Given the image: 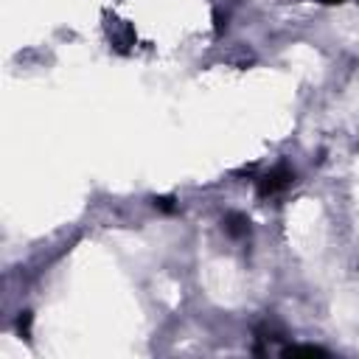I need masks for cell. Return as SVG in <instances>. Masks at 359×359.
<instances>
[{
    "mask_svg": "<svg viewBox=\"0 0 359 359\" xmlns=\"http://www.w3.org/2000/svg\"><path fill=\"white\" fill-rule=\"evenodd\" d=\"M292 180H294V174L289 171V165H275L272 171H266L261 180H258V196H275V194H280L283 188H289L292 185Z\"/></svg>",
    "mask_w": 359,
    "mask_h": 359,
    "instance_id": "obj_1",
    "label": "cell"
},
{
    "mask_svg": "<svg viewBox=\"0 0 359 359\" xmlns=\"http://www.w3.org/2000/svg\"><path fill=\"white\" fill-rule=\"evenodd\" d=\"M224 230H227V236L241 238V236L250 233V219L241 216V213H227V216H224Z\"/></svg>",
    "mask_w": 359,
    "mask_h": 359,
    "instance_id": "obj_2",
    "label": "cell"
},
{
    "mask_svg": "<svg viewBox=\"0 0 359 359\" xmlns=\"http://www.w3.org/2000/svg\"><path fill=\"white\" fill-rule=\"evenodd\" d=\"M154 205H157V208H163V210H174V208H177L171 196H157V199H154Z\"/></svg>",
    "mask_w": 359,
    "mask_h": 359,
    "instance_id": "obj_3",
    "label": "cell"
},
{
    "mask_svg": "<svg viewBox=\"0 0 359 359\" xmlns=\"http://www.w3.org/2000/svg\"><path fill=\"white\" fill-rule=\"evenodd\" d=\"M28 325H31V314H28V311H25V314H22V317H20V320H17V328H20V331H22V334H28Z\"/></svg>",
    "mask_w": 359,
    "mask_h": 359,
    "instance_id": "obj_4",
    "label": "cell"
},
{
    "mask_svg": "<svg viewBox=\"0 0 359 359\" xmlns=\"http://www.w3.org/2000/svg\"><path fill=\"white\" fill-rule=\"evenodd\" d=\"M323 3H342V0H323Z\"/></svg>",
    "mask_w": 359,
    "mask_h": 359,
    "instance_id": "obj_5",
    "label": "cell"
}]
</instances>
